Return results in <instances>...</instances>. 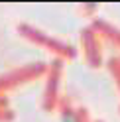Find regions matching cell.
<instances>
[{
	"label": "cell",
	"mask_w": 120,
	"mask_h": 122,
	"mask_svg": "<svg viewBox=\"0 0 120 122\" xmlns=\"http://www.w3.org/2000/svg\"><path fill=\"white\" fill-rule=\"evenodd\" d=\"M61 122H79V118L71 108H65L63 114H61Z\"/></svg>",
	"instance_id": "obj_1"
}]
</instances>
